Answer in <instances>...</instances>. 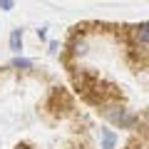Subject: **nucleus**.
Wrapping results in <instances>:
<instances>
[{
  "label": "nucleus",
  "mask_w": 149,
  "mask_h": 149,
  "mask_svg": "<svg viewBox=\"0 0 149 149\" xmlns=\"http://www.w3.org/2000/svg\"><path fill=\"white\" fill-rule=\"evenodd\" d=\"M102 114H104L112 124H117L119 129H132L134 124H137V117H134L132 112L124 109V107H117V104L104 107V109H102Z\"/></svg>",
  "instance_id": "f257e3e1"
},
{
  "label": "nucleus",
  "mask_w": 149,
  "mask_h": 149,
  "mask_svg": "<svg viewBox=\"0 0 149 149\" xmlns=\"http://www.w3.org/2000/svg\"><path fill=\"white\" fill-rule=\"evenodd\" d=\"M129 35H132V42H134V45H139L142 50H147V45H149V22L142 20L139 25L132 27V32H129Z\"/></svg>",
  "instance_id": "f03ea898"
},
{
  "label": "nucleus",
  "mask_w": 149,
  "mask_h": 149,
  "mask_svg": "<svg viewBox=\"0 0 149 149\" xmlns=\"http://www.w3.org/2000/svg\"><path fill=\"white\" fill-rule=\"evenodd\" d=\"M117 132L114 129H109V127H102L100 129V149H114L117 147Z\"/></svg>",
  "instance_id": "7ed1b4c3"
},
{
  "label": "nucleus",
  "mask_w": 149,
  "mask_h": 149,
  "mask_svg": "<svg viewBox=\"0 0 149 149\" xmlns=\"http://www.w3.org/2000/svg\"><path fill=\"white\" fill-rule=\"evenodd\" d=\"M8 42H10V50L15 55H20V50H22V27H15V30L10 32V40H8Z\"/></svg>",
  "instance_id": "20e7f679"
},
{
  "label": "nucleus",
  "mask_w": 149,
  "mask_h": 149,
  "mask_svg": "<svg viewBox=\"0 0 149 149\" xmlns=\"http://www.w3.org/2000/svg\"><path fill=\"white\" fill-rule=\"evenodd\" d=\"M10 67H13V70H32V60L20 57V55H17V57L10 62Z\"/></svg>",
  "instance_id": "39448f33"
},
{
  "label": "nucleus",
  "mask_w": 149,
  "mask_h": 149,
  "mask_svg": "<svg viewBox=\"0 0 149 149\" xmlns=\"http://www.w3.org/2000/svg\"><path fill=\"white\" fill-rule=\"evenodd\" d=\"M72 55H74V57H82V55H87V42H85V40L74 37V42H72Z\"/></svg>",
  "instance_id": "423d86ee"
},
{
  "label": "nucleus",
  "mask_w": 149,
  "mask_h": 149,
  "mask_svg": "<svg viewBox=\"0 0 149 149\" xmlns=\"http://www.w3.org/2000/svg\"><path fill=\"white\" fill-rule=\"evenodd\" d=\"M15 8V0H0V10L3 13H10Z\"/></svg>",
  "instance_id": "0eeeda50"
}]
</instances>
